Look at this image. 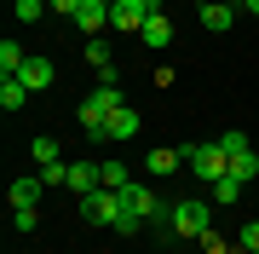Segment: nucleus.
<instances>
[{"label": "nucleus", "mask_w": 259, "mask_h": 254, "mask_svg": "<svg viewBox=\"0 0 259 254\" xmlns=\"http://www.w3.org/2000/svg\"><path fill=\"white\" fill-rule=\"evenodd\" d=\"M144 0H110V29H121V35H139L144 29Z\"/></svg>", "instance_id": "obj_6"}, {"label": "nucleus", "mask_w": 259, "mask_h": 254, "mask_svg": "<svg viewBox=\"0 0 259 254\" xmlns=\"http://www.w3.org/2000/svg\"><path fill=\"white\" fill-rule=\"evenodd\" d=\"M144 12H167V0H144Z\"/></svg>", "instance_id": "obj_28"}, {"label": "nucleus", "mask_w": 259, "mask_h": 254, "mask_svg": "<svg viewBox=\"0 0 259 254\" xmlns=\"http://www.w3.org/2000/svg\"><path fill=\"white\" fill-rule=\"evenodd\" d=\"M121 104H127L121 87H98V93H87L81 110H75V116H81V133H87V139H104V122H110V110H121Z\"/></svg>", "instance_id": "obj_3"}, {"label": "nucleus", "mask_w": 259, "mask_h": 254, "mask_svg": "<svg viewBox=\"0 0 259 254\" xmlns=\"http://www.w3.org/2000/svg\"><path fill=\"white\" fill-rule=\"evenodd\" d=\"M47 6L58 12V18H75V12H81V0H47Z\"/></svg>", "instance_id": "obj_27"}, {"label": "nucleus", "mask_w": 259, "mask_h": 254, "mask_svg": "<svg viewBox=\"0 0 259 254\" xmlns=\"http://www.w3.org/2000/svg\"><path fill=\"white\" fill-rule=\"evenodd\" d=\"M12 12H18V23H40V12H47V0H18Z\"/></svg>", "instance_id": "obj_24"}, {"label": "nucleus", "mask_w": 259, "mask_h": 254, "mask_svg": "<svg viewBox=\"0 0 259 254\" xmlns=\"http://www.w3.org/2000/svg\"><path fill=\"white\" fill-rule=\"evenodd\" d=\"M104 185V162H69V191L75 197H93Z\"/></svg>", "instance_id": "obj_8"}, {"label": "nucleus", "mask_w": 259, "mask_h": 254, "mask_svg": "<svg viewBox=\"0 0 259 254\" xmlns=\"http://www.w3.org/2000/svg\"><path fill=\"white\" fill-rule=\"evenodd\" d=\"M0 104H6V110H12V116H18V110H23V104H29V87H23L18 76H6V81H0Z\"/></svg>", "instance_id": "obj_16"}, {"label": "nucleus", "mask_w": 259, "mask_h": 254, "mask_svg": "<svg viewBox=\"0 0 259 254\" xmlns=\"http://www.w3.org/2000/svg\"><path fill=\"white\" fill-rule=\"evenodd\" d=\"M231 254H259V220H248V226H242V237H236Z\"/></svg>", "instance_id": "obj_21"}, {"label": "nucleus", "mask_w": 259, "mask_h": 254, "mask_svg": "<svg viewBox=\"0 0 259 254\" xmlns=\"http://www.w3.org/2000/svg\"><path fill=\"white\" fill-rule=\"evenodd\" d=\"M219 144H225V156H242V151H253V144H248V133H242V127L219 133Z\"/></svg>", "instance_id": "obj_22"}, {"label": "nucleus", "mask_w": 259, "mask_h": 254, "mask_svg": "<svg viewBox=\"0 0 259 254\" xmlns=\"http://www.w3.org/2000/svg\"><path fill=\"white\" fill-rule=\"evenodd\" d=\"M253 173H259V156H253V151H242V156H231V179H242V185H248Z\"/></svg>", "instance_id": "obj_18"}, {"label": "nucleus", "mask_w": 259, "mask_h": 254, "mask_svg": "<svg viewBox=\"0 0 259 254\" xmlns=\"http://www.w3.org/2000/svg\"><path fill=\"white\" fill-rule=\"evenodd\" d=\"M139 41L150 52H167V47H173V18H167V12H150L144 29H139Z\"/></svg>", "instance_id": "obj_7"}, {"label": "nucleus", "mask_w": 259, "mask_h": 254, "mask_svg": "<svg viewBox=\"0 0 259 254\" xmlns=\"http://www.w3.org/2000/svg\"><path fill=\"white\" fill-rule=\"evenodd\" d=\"M87 64H93V69H110L115 64V58H110V41H98V35L87 41Z\"/></svg>", "instance_id": "obj_19"}, {"label": "nucleus", "mask_w": 259, "mask_h": 254, "mask_svg": "<svg viewBox=\"0 0 259 254\" xmlns=\"http://www.w3.org/2000/svg\"><path fill=\"white\" fill-rule=\"evenodd\" d=\"M81 220H93V226H121V220H127V208H121V191L98 185L93 197H81Z\"/></svg>", "instance_id": "obj_5"}, {"label": "nucleus", "mask_w": 259, "mask_h": 254, "mask_svg": "<svg viewBox=\"0 0 259 254\" xmlns=\"http://www.w3.org/2000/svg\"><path fill=\"white\" fill-rule=\"evenodd\" d=\"M104 185H110V191H127V185H133V173L121 168V162H104Z\"/></svg>", "instance_id": "obj_23"}, {"label": "nucleus", "mask_w": 259, "mask_h": 254, "mask_svg": "<svg viewBox=\"0 0 259 254\" xmlns=\"http://www.w3.org/2000/svg\"><path fill=\"white\" fill-rule=\"evenodd\" d=\"M185 168H190L196 179H207V185H213V179L231 173V156H225L219 139H207V144H185Z\"/></svg>", "instance_id": "obj_4"}, {"label": "nucleus", "mask_w": 259, "mask_h": 254, "mask_svg": "<svg viewBox=\"0 0 259 254\" xmlns=\"http://www.w3.org/2000/svg\"><path fill=\"white\" fill-rule=\"evenodd\" d=\"M225 6H248V0H225Z\"/></svg>", "instance_id": "obj_30"}, {"label": "nucleus", "mask_w": 259, "mask_h": 254, "mask_svg": "<svg viewBox=\"0 0 259 254\" xmlns=\"http://www.w3.org/2000/svg\"><path fill=\"white\" fill-rule=\"evenodd\" d=\"M242 12H248V18H259V0H248V6H242Z\"/></svg>", "instance_id": "obj_29"}, {"label": "nucleus", "mask_w": 259, "mask_h": 254, "mask_svg": "<svg viewBox=\"0 0 259 254\" xmlns=\"http://www.w3.org/2000/svg\"><path fill=\"white\" fill-rule=\"evenodd\" d=\"M29 156H35V168H52V162H64V156H58V139H52V133H40V139L29 144Z\"/></svg>", "instance_id": "obj_17"}, {"label": "nucleus", "mask_w": 259, "mask_h": 254, "mask_svg": "<svg viewBox=\"0 0 259 254\" xmlns=\"http://www.w3.org/2000/svg\"><path fill=\"white\" fill-rule=\"evenodd\" d=\"M196 23H202V29H213V35H225V29L236 23V6H225V0H207V6L196 12Z\"/></svg>", "instance_id": "obj_11"}, {"label": "nucleus", "mask_w": 259, "mask_h": 254, "mask_svg": "<svg viewBox=\"0 0 259 254\" xmlns=\"http://www.w3.org/2000/svg\"><path fill=\"white\" fill-rule=\"evenodd\" d=\"M40 191H47V179H40V173L12 179V208H35V202H40Z\"/></svg>", "instance_id": "obj_13"}, {"label": "nucleus", "mask_w": 259, "mask_h": 254, "mask_svg": "<svg viewBox=\"0 0 259 254\" xmlns=\"http://www.w3.org/2000/svg\"><path fill=\"white\" fill-rule=\"evenodd\" d=\"M23 64H29V52H23V41H18V35H6V41H0V69H6V76H18Z\"/></svg>", "instance_id": "obj_14"}, {"label": "nucleus", "mask_w": 259, "mask_h": 254, "mask_svg": "<svg viewBox=\"0 0 259 254\" xmlns=\"http://www.w3.org/2000/svg\"><path fill=\"white\" fill-rule=\"evenodd\" d=\"M231 248H236V243H225L219 231H207V237H202V254H231Z\"/></svg>", "instance_id": "obj_26"}, {"label": "nucleus", "mask_w": 259, "mask_h": 254, "mask_svg": "<svg viewBox=\"0 0 259 254\" xmlns=\"http://www.w3.org/2000/svg\"><path fill=\"white\" fill-rule=\"evenodd\" d=\"M179 162H185V151H150V173H173Z\"/></svg>", "instance_id": "obj_20"}, {"label": "nucleus", "mask_w": 259, "mask_h": 254, "mask_svg": "<svg viewBox=\"0 0 259 254\" xmlns=\"http://www.w3.org/2000/svg\"><path fill=\"white\" fill-rule=\"evenodd\" d=\"M52 76H58V64H52V58H40V52H35V58H29V64L18 69V81L29 87V93H40V87H52Z\"/></svg>", "instance_id": "obj_9"}, {"label": "nucleus", "mask_w": 259, "mask_h": 254, "mask_svg": "<svg viewBox=\"0 0 259 254\" xmlns=\"http://www.w3.org/2000/svg\"><path fill=\"white\" fill-rule=\"evenodd\" d=\"M213 231V202H202V197H185V202H173L167 208V237H202Z\"/></svg>", "instance_id": "obj_1"}, {"label": "nucleus", "mask_w": 259, "mask_h": 254, "mask_svg": "<svg viewBox=\"0 0 259 254\" xmlns=\"http://www.w3.org/2000/svg\"><path fill=\"white\" fill-rule=\"evenodd\" d=\"M207 191H213V197H207L213 208H231V202H242V179H231V173H225V179H213Z\"/></svg>", "instance_id": "obj_15"}, {"label": "nucleus", "mask_w": 259, "mask_h": 254, "mask_svg": "<svg viewBox=\"0 0 259 254\" xmlns=\"http://www.w3.org/2000/svg\"><path fill=\"white\" fill-rule=\"evenodd\" d=\"M133 133H139V110H133V104L110 110V122H104V139H133Z\"/></svg>", "instance_id": "obj_12"}, {"label": "nucleus", "mask_w": 259, "mask_h": 254, "mask_svg": "<svg viewBox=\"0 0 259 254\" xmlns=\"http://www.w3.org/2000/svg\"><path fill=\"white\" fill-rule=\"evenodd\" d=\"M121 208H127V220L115 226L121 237H133L139 226H150V220H161V197H156L150 185H127V191H121Z\"/></svg>", "instance_id": "obj_2"}, {"label": "nucleus", "mask_w": 259, "mask_h": 254, "mask_svg": "<svg viewBox=\"0 0 259 254\" xmlns=\"http://www.w3.org/2000/svg\"><path fill=\"white\" fill-rule=\"evenodd\" d=\"M35 226H40L35 208H12V231H35Z\"/></svg>", "instance_id": "obj_25"}, {"label": "nucleus", "mask_w": 259, "mask_h": 254, "mask_svg": "<svg viewBox=\"0 0 259 254\" xmlns=\"http://www.w3.org/2000/svg\"><path fill=\"white\" fill-rule=\"evenodd\" d=\"M104 23H110V0H81V12H75V29H81V35H98Z\"/></svg>", "instance_id": "obj_10"}]
</instances>
